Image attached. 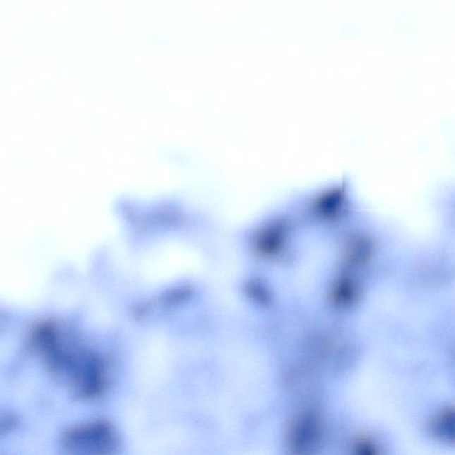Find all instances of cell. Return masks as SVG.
I'll use <instances>...</instances> for the list:
<instances>
[{
    "label": "cell",
    "mask_w": 455,
    "mask_h": 455,
    "mask_svg": "<svg viewBox=\"0 0 455 455\" xmlns=\"http://www.w3.org/2000/svg\"><path fill=\"white\" fill-rule=\"evenodd\" d=\"M354 294V289L350 284L341 283L335 289L334 297L338 303L347 304L353 300Z\"/></svg>",
    "instance_id": "obj_3"
},
{
    "label": "cell",
    "mask_w": 455,
    "mask_h": 455,
    "mask_svg": "<svg viewBox=\"0 0 455 455\" xmlns=\"http://www.w3.org/2000/svg\"><path fill=\"white\" fill-rule=\"evenodd\" d=\"M317 422L313 416L304 417L296 424L292 432V440L297 448L310 446L317 437Z\"/></svg>",
    "instance_id": "obj_1"
},
{
    "label": "cell",
    "mask_w": 455,
    "mask_h": 455,
    "mask_svg": "<svg viewBox=\"0 0 455 455\" xmlns=\"http://www.w3.org/2000/svg\"><path fill=\"white\" fill-rule=\"evenodd\" d=\"M454 420L453 412H446L442 415L439 416L435 423V432L441 437H446L449 439L450 435H454Z\"/></svg>",
    "instance_id": "obj_2"
}]
</instances>
